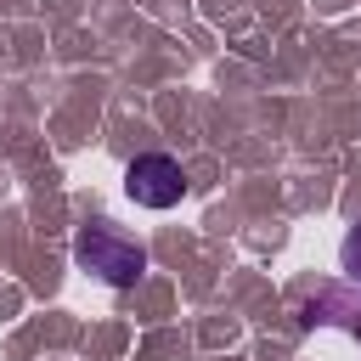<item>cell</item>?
Instances as JSON below:
<instances>
[{
	"label": "cell",
	"mask_w": 361,
	"mask_h": 361,
	"mask_svg": "<svg viewBox=\"0 0 361 361\" xmlns=\"http://www.w3.org/2000/svg\"><path fill=\"white\" fill-rule=\"evenodd\" d=\"M73 254H79L85 271H96V276L113 282V288H130V282L147 271V254H141L130 237H118L113 226H85L79 243H73Z\"/></svg>",
	"instance_id": "cell-1"
},
{
	"label": "cell",
	"mask_w": 361,
	"mask_h": 361,
	"mask_svg": "<svg viewBox=\"0 0 361 361\" xmlns=\"http://www.w3.org/2000/svg\"><path fill=\"white\" fill-rule=\"evenodd\" d=\"M344 271H350V276L361 282V226H355V231L344 237Z\"/></svg>",
	"instance_id": "cell-3"
},
{
	"label": "cell",
	"mask_w": 361,
	"mask_h": 361,
	"mask_svg": "<svg viewBox=\"0 0 361 361\" xmlns=\"http://www.w3.org/2000/svg\"><path fill=\"white\" fill-rule=\"evenodd\" d=\"M124 192L141 203V209H175L186 197V169L169 158V152H141L130 169H124Z\"/></svg>",
	"instance_id": "cell-2"
}]
</instances>
